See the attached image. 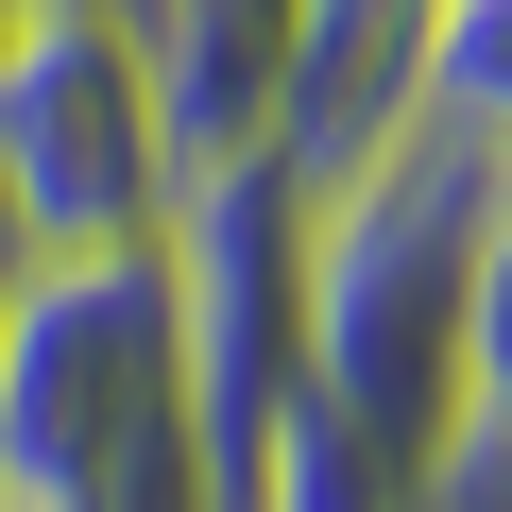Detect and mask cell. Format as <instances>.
I'll use <instances>...</instances> for the list:
<instances>
[{"label":"cell","instance_id":"cell-3","mask_svg":"<svg viewBox=\"0 0 512 512\" xmlns=\"http://www.w3.org/2000/svg\"><path fill=\"white\" fill-rule=\"evenodd\" d=\"M427 35H444V0H308V35H291V103H274L291 188H342L359 154L410 137V103H427Z\"/></svg>","mask_w":512,"mask_h":512},{"label":"cell","instance_id":"cell-8","mask_svg":"<svg viewBox=\"0 0 512 512\" xmlns=\"http://www.w3.org/2000/svg\"><path fill=\"white\" fill-rule=\"evenodd\" d=\"M0 18H18V0H0Z\"/></svg>","mask_w":512,"mask_h":512},{"label":"cell","instance_id":"cell-6","mask_svg":"<svg viewBox=\"0 0 512 512\" xmlns=\"http://www.w3.org/2000/svg\"><path fill=\"white\" fill-rule=\"evenodd\" d=\"M461 427L512 444V188L478 205V291H461Z\"/></svg>","mask_w":512,"mask_h":512},{"label":"cell","instance_id":"cell-4","mask_svg":"<svg viewBox=\"0 0 512 512\" xmlns=\"http://www.w3.org/2000/svg\"><path fill=\"white\" fill-rule=\"evenodd\" d=\"M154 103L188 137V171L222 154H274V103H291V35H308V0H154Z\"/></svg>","mask_w":512,"mask_h":512},{"label":"cell","instance_id":"cell-7","mask_svg":"<svg viewBox=\"0 0 512 512\" xmlns=\"http://www.w3.org/2000/svg\"><path fill=\"white\" fill-rule=\"evenodd\" d=\"M18 274H35V239H18V222H0V308H18Z\"/></svg>","mask_w":512,"mask_h":512},{"label":"cell","instance_id":"cell-1","mask_svg":"<svg viewBox=\"0 0 512 512\" xmlns=\"http://www.w3.org/2000/svg\"><path fill=\"white\" fill-rule=\"evenodd\" d=\"M478 205L495 171L461 137H393L342 188H308V410L359 427L393 478L461 444V291H478Z\"/></svg>","mask_w":512,"mask_h":512},{"label":"cell","instance_id":"cell-5","mask_svg":"<svg viewBox=\"0 0 512 512\" xmlns=\"http://www.w3.org/2000/svg\"><path fill=\"white\" fill-rule=\"evenodd\" d=\"M427 137H461L495 188H512V0H444V35H427Z\"/></svg>","mask_w":512,"mask_h":512},{"label":"cell","instance_id":"cell-2","mask_svg":"<svg viewBox=\"0 0 512 512\" xmlns=\"http://www.w3.org/2000/svg\"><path fill=\"white\" fill-rule=\"evenodd\" d=\"M188 205V137L154 103V35L120 0H18L0 18V222L35 256H137Z\"/></svg>","mask_w":512,"mask_h":512}]
</instances>
